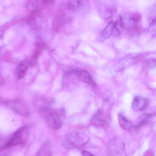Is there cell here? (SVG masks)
Wrapping results in <instances>:
<instances>
[{
    "label": "cell",
    "mask_w": 156,
    "mask_h": 156,
    "mask_svg": "<svg viewBox=\"0 0 156 156\" xmlns=\"http://www.w3.org/2000/svg\"><path fill=\"white\" fill-rule=\"evenodd\" d=\"M113 21L109 22L103 29L101 33V37L104 40L108 38L112 35Z\"/></svg>",
    "instance_id": "cell-17"
},
{
    "label": "cell",
    "mask_w": 156,
    "mask_h": 156,
    "mask_svg": "<svg viewBox=\"0 0 156 156\" xmlns=\"http://www.w3.org/2000/svg\"><path fill=\"white\" fill-rule=\"evenodd\" d=\"M148 102V100L147 98L141 96H136L133 101L132 108L136 111L143 110L147 107Z\"/></svg>",
    "instance_id": "cell-10"
},
{
    "label": "cell",
    "mask_w": 156,
    "mask_h": 156,
    "mask_svg": "<svg viewBox=\"0 0 156 156\" xmlns=\"http://www.w3.org/2000/svg\"><path fill=\"white\" fill-rule=\"evenodd\" d=\"M89 6L88 0H68L67 3L69 9L75 12L83 11Z\"/></svg>",
    "instance_id": "cell-6"
},
{
    "label": "cell",
    "mask_w": 156,
    "mask_h": 156,
    "mask_svg": "<svg viewBox=\"0 0 156 156\" xmlns=\"http://www.w3.org/2000/svg\"><path fill=\"white\" fill-rule=\"evenodd\" d=\"M89 137L86 133L80 131H72L67 133L62 140L61 145L66 150L81 147L89 141Z\"/></svg>",
    "instance_id": "cell-2"
},
{
    "label": "cell",
    "mask_w": 156,
    "mask_h": 156,
    "mask_svg": "<svg viewBox=\"0 0 156 156\" xmlns=\"http://www.w3.org/2000/svg\"><path fill=\"white\" fill-rule=\"evenodd\" d=\"M90 122L96 126H103L106 123V119L103 112L100 110L97 111L91 117Z\"/></svg>",
    "instance_id": "cell-13"
},
{
    "label": "cell",
    "mask_w": 156,
    "mask_h": 156,
    "mask_svg": "<svg viewBox=\"0 0 156 156\" xmlns=\"http://www.w3.org/2000/svg\"><path fill=\"white\" fill-rule=\"evenodd\" d=\"M155 113H144L141 115L137 119L135 127V130L138 132L144 126L149 123L154 116Z\"/></svg>",
    "instance_id": "cell-8"
},
{
    "label": "cell",
    "mask_w": 156,
    "mask_h": 156,
    "mask_svg": "<svg viewBox=\"0 0 156 156\" xmlns=\"http://www.w3.org/2000/svg\"><path fill=\"white\" fill-rule=\"evenodd\" d=\"M7 108L18 114L23 116H28L30 114V110L27 103L20 98H16L5 102Z\"/></svg>",
    "instance_id": "cell-4"
},
{
    "label": "cell",
    "mask_w": 156,
    "mask_h": 156,
    "mask_svg": "<svg viewBox=\"0 0 156 156\" xmlns=\"http://www.w3.org/2000/svg\"><path fill=\"white\" fill-rule=\"evenodd\" d=\"M28 62L26 59L20 62L15 71V76L17 80L22 79L26 75L28 67Z\"/></svg>",
    "instance_id": "cell-12"
},
{
    "label": "cell",
    "mask_w": 156,
    "mask_h": 156,
    "mask_svg": "<svg viewBox=\"0 0 156 156\" xmlns=\"http://www.w3.org/2000/svg\"><path fill=\"white\" fill-rule=\"evenodd\" d=\"M118 119L119 125L123 129L128 130L131 129L133 126L132 122L122 114L119 113L118 114Z\"/></svg>",
    "instance_id": "cell-16"
},
{
    "label": "cell",
    "mask_w": 156,
    "mask_h": 156,
    "mask_svg": "<svg viewBox=\"0 0 156 156\" xmlns=\"http://www.w3.org/2000/svg\"><path fill=\"white\" fill-rule=\"evenodd\" d=\"M82 154L83 156H93V155L90 152L83 150L82 152Z\"/></svg>",
    "instance_id": "cell-20"
},
{
    "label": "cell",
    "mask_w": 156,
    "mask_h": 156,
    "mask_svg": "<svg viewBox=\"0 0 156 156\" xmlns=\"http://www.w3.org/2000/svg\"><path fill=\"white\" fill-rule=\"evenodd\" d=\"M98 13L101 17L107 20L112 17L116 12L115 7L113 5L100 3L98 6Z\"/></svg>",
    "instance_id": "cell-7"
},
{
    "label": "cell",
    "mask_w": 156,
    "mask_h": 156,
    "mask_svg": "<svg viewBox=\"0 0 156 156\" xmlns=\"http://www.w3.org/2000/svg\"><path fill=\"white\" fill-rule=\"evenodd\" d=\"M141 16L138 13H134L132 16L131 19L134 23H137L140 20Z\"/></svg>",
    "instance_id": "cell-18"
},
{
    "label": "cell",
    "mask_w": 156,
    "mask_h": 156,
    "mask_svg": "<svg viewBox=\"0 0 156 156\" xmlns=\"http://www.w3.org/2000/svg\"><path fill=\"white\" fill-rule=\"evenodd\" d=\"M65 13L63 12H59L54 17L52 25L53 29L56 32H58L62 25L66 22L67 19L66 18Z\"/></svg>",
    "instance_id": "cell-11"
},
{
    "label": "cell",
    "mask_w": 156,
    "mask_h": 156,
    "mask_svg": "<svg viewBox=\"0 0 156 156\" xmlns=\"http://www.w3.org/2000/svg\"><path fill=\"white\" fill-rule=\"evenodd\" d=\"M142 55L139 53H131L121 58L115 64L118 71H120L133 65L141 59Z\"/></svg>",
    "instance_id": "cell-5"
},
{
    "label": "cell",
    "mask_w": 156,
    "mask_h": 156,
    "mask_svg": "<svg viewBox=\"0 0 156 156\" xmlns=\"http://www.w3.org/2000/svg\"><path fill=\"white\" fill-rule=\"evenodd\" d=\"M29 135L28 127L24 126L21 127L8 138L2 146L0 149H4L17 145L24 144L26 142Z\"/></svg>",
    "instance_id": "cell-3"
},
{
    "label": "cell",
    "mask_w": 156,
    "mask_h": 156,
    "mask_svg": "<svg viewBox=\"0 0 156 156\" xmlns=\"http://www.w3.org/2000/svg\"><path fill=\"white\" fill-rule=\"evenodd\" d=\"M124 24L122 17L119 16L117 20L113 23L112 35L117 36L120 35L123 31Z\"/></svg>",
    "instance_id": "cell-14"
},
{
    "label": "cell",
    "mask_w": 156,
    "mask_h": 156,
    "mask_svg": "<svg viewBox=\"0 0 156 156\" xmlns=\"http://www.w3.org/2000/svg\"><path fill=\"white\" fill-rule=\"evenodd\" d=\"M73 72L75 75L80 80L87 84L94 86L95 82L90 74L85 70H74Z\"/></svg>",
    "instance_id": "cell-9"
},
{
    "label": "cell",
    "mask_w": 156,
    "mask_h": 156,
    "mask_svg": "<svg viewBox=\"0 0 156 156\" xmlns=\"http://www.w3.org/2000/svg\"><path fill=\"white\" fill-rule=\"evenodd\" d=\"M52 154L51 143L49 141H47L42 144L37 151L36 155L51 156Z\"/></svg>",
    "instance_id": "cell-15"
},
{
    "label": "cell",
    "mask_w": 156,
    "mask_h": 156,
    "mask_svg": "<svg viewBox=\"0 0 156 156\" xmlns=\"http://www.w3.org/2000/svg\"><path fill=\"white\" fill-rule=\"evenodd\" d=\"M38 111L41 117L51 128L58 129L62 126L65 115L64 109H55L50 106Z\"/></svg>",
    "instance_id": "cell-1"
},
{
    "label": "cell",
    "mask_w": 156,
    "mask_h": 156,
    "mask_svg": "<svg viewBox=\"0 0 156 156\" xmlns=\"http://www.w3.org/2000/svg\"><path fill=\"white\" fill-rule=\"evenodd\" d=\"M44 4L48 5H52L55 2V0H41Z\"/></svg>",
    "instance_id": "cell-19"
}]
</instances>
